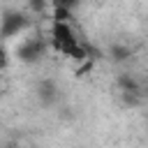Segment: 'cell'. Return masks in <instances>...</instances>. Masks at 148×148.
<instances>
[{"label": "cell", "mask_w": 148, "mask_h": 148, "mask_svg": "<svg viewBox=\"0 0 148 148\" xmlns=\"http://www.w3.org/2000/svg\"><path fill=\"white\" fill-rule=\"evenodd\" d=\"M9 67V51L5 46H0V72H5Z\"/></svg>", "instance_id": "8"}, {"label": "cell", "mask_w": 148, "mask_h": 148, "mask_svg": "<svg viewBox=\"0 0 148 148\" xmlns=\"http://www.w3.org/2000/svg\"><path fill=\"white\" fill-rule=\"evenodd\" d=\"M51 18H53V23H72V18H74V9H69V7L51 9Z\"/></svg>", "instance_id": "5"}, {"label": "cell", "mask_w": 148, "mask_h": 148, "mask_svg": "<svg viewBox=\"0 0 148 148\" xmlns=\"http://www.w3.org/2000/svg\"><path fill=\"white\" fill-rule=\"evenodd\" d=\"M37 97H39V102L44 106L56 104V99H58V86H56V81H51V79L39 81L37 83Z\"/></svg>", "instance_id": "3"}, {"label": "cell", "mask_w": 148, "mask_h": 148, "mask_svg": "<svg viewBox=\"0 0 148 148\" xmlns=\"http://www.w3.org/2000/svg\"><path fill=\"white\" fill-rule=\"evenodd\" d=\"M109 53H111V58H113L116 62H125V60H130V58H132V49H130V46H125V44H113Z\"/></svg>", "instance_id": "4"}, {"label": "cell", "mask_w": 148, "mask_h": 148, "mask_svg": "<svg viewBox=\"0 0 148 148\" xmlns=\"http://www.w3.org/2000/svg\"><path fill=\"white\" fill-rule=\"evenodd\" d=\"M0 90H2V76H0Z\"/></svg>", "instance_id": "10"}, {"label": "cell", "mask_w": 148, "mask_h": 148, "mask_svg": "<svg viewBox=\"0 0 148 148\" xmlns=\"http://www.w3.org/2000/svg\"><path fill=\"white\" fill-rule=\"evenodd\" d=\"M67 2H69V5H72V9H74V7H76V5L81 2V0H67Z\"/></svg>", "instance_id": "9"}, {"label": "cell", "mask_w": 148, "mask_h": 148, "mask_svg": "<svg viewBox=\"0 0 148 148\" xmlns=\"http://www.w3.org/2000/svg\"><path fill=\"white\" fill-rule=\"evenodd\" d=\"M28 7H30L32 14H42L49 7V0H28Z\"/></svg>", "instance_id": "7"}, {"label": "cell", "mask_w": 148, "mask_h": 148, "mask_svg": "<svg viewBox=\"0 0 148 148\" xmlns=\"http://www.w3.org/2000/svg\"><path fill=\"white\" fill-rule=\"evenodd\" d=\"M44 53H46V44H44L42 39H35V37L23 39V42L16 46V58H18L21 62H25V65H35Z\"/></svg>", "instance_id": "1"}, {"label": "cell", "mask_w": 148, "mask_h": 148, "mask_svg": "<svg viewBox=\"0 0 148 148\" xmlns=\"http://www.w3.org/2000/svg\"><path fill=\"white\" fill-rule=\"evenodd\" d=\"M92 67H95V60H92V58H88V60H83L81 65H76L74 74H76L79 79H83V76H88V72H92Z\"/></svg>", "instance_id": "6"}, {"label": "cell", "mask_w": 148, "mask_h": 148, "mask_svg": "<svg viewBox=\"0 0 148 148\" xmlns=\"http://www.w3.org/2000/svg\"><path fill=\"white\" fill-rule=\"evenodd\" d=\"M7 148H18V146H7Z\"/></svg>", "instance_id": "11"}, {"label": "cell", "mask_w": 148, "mask_h": 148, "mask_svg": "<svg viewBox=\"0 0 148 148\" xmlns=\"http://www.w3.org/2000/svg\"><path fill=\"white\" fill-rule=\"evenodd\" d=\"M25 23H28L25 14H21V12H16V9L5 12L2 18H0V37H2V39H9V37L18 35V32L25 28Z\"/></svg>", "instance_id": "2"}]
</instances>
